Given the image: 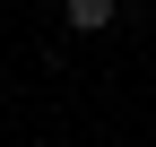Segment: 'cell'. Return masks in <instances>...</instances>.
Returning <instances> with one entry per match:
<instances>
[{
  "label": "cell",
  "instance_id": "obj_1",
  "mask_svg": "<svg viewBox=\"0 0 156 147\" xmlns=\"http://www.w3.org/2000/svg\"><path fill=\"white\" fill-rule=\"evenodd\" d=\"M113 17H122V0H69V26L78 35H104Z\"/></svg>",
  "mask_w": 156,
  "mask_h": 147
}]
</instances>
